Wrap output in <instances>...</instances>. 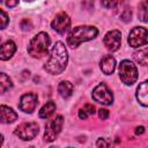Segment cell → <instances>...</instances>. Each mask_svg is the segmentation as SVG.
I'll use <instances>...</instances> for the list:
<instances>
[{"label": "cell", "mask_w": 148, "mask_h": 148, "mask_svg": "<svg viewBox=\"0 0 148 148\" xmlns=\"http://www.w3.org/2000/svg\"><path fill=\"white\" fill-rule=\"evenodd\" d=\"M9 23V17L8 15L2 10L0 9V29H5Z\"/></svg>", "instance_id": "cell-22"}, {"label": "cell", "mask_w": 148, "mask_h": 148, "mask_svg": "<svg viewBox=\"0 0 148 148\" xmlns=\"http://www.w3.org/2000/svg\"><path fill=\"white\" fill-rule=\"evenodd\" d=\"M51 25H52V28L58 34L62 35V34H65L68 30V28L71 25V18H69V16L66 13L61 12V13H59V14L56 15V17L53 18Z\"/></svg>", "instance_id": "cell-10"}, {"label": "cell", "mask_w": 148, "mask_h": 148, "mask_svg": "<svg viewBox=\"0 0 148 148\" xmlns=\"http://www.w3.org/2000/svg\"><path fill=\"white\" fill-rule=\"evenodd\" d=\"M36 105H37V95L34 92H28L21 97L18 108L21 111L25 113H31L35 110Z\"/></svg>", "instance_id": "cell-11"}, {"label": "cell", "mask_w": 148, "mask_h": 148, "mask_svg": "<svg viewBox=\"0 0 148 148\" xmlns=\"http://www.w3.org/2000/svg\"><path fill=\"white\" fill-rule=\"evenodd\" d=\"M18 5V0H6V6L9 8H13Z\"/></svg>", "instance_id": "cell-27"}, {"label": "cell", "mask_w": 148, "mask_h": 148, "mask_svg": "<svg viewBox=\"0 0 148 148\" xmlns=\"http://www.w3.org/2000/svg\"><path fill=\"white\" fill-rule=\"evenodd\" d=\"M92 99L97 103L110 105L113 102V95L110 91V89L106 87L105 83H99L94 90H92Z\"/></svg>", "instance_id": "cell-8"}, {"label": "cell", "mask_w": 148, "mask_h": 148, "mask_svg": "<svg viewBox=\"0 0 148 148\" xmlns=\"http://www.w3.org/2000/svg\"><path fill=\"white\" fill-rule=\"evenodd\" d=\"M98 117H99L102 120H105V119L109 117V111L105 110V109H99V110H98Z\"/></svg>", "instance_id": "cell-26"}, {"label": "cell", "mask_w": 148, "mask_h": 148, "mask_svg": "<svg viewBox=\"0 0 148 148\" xmlns=\"http://www.w3.org/2000/svg\"><path fill=\"white\" fill-rule=\"evenodd\" d=\"M74 90L73 84L69 81H61L58 86V92L62 98H68L72 96Z\"/></svg>", "instance_id": "cell-16"}, {"label": "cell", "mask_w": 148, "mask_h": 148, "mask_svg": "<svg viewBox=\"0 0 148 148\" xmlns=\"http://www.w3.org/2000/svg\"><path fill=\"white\" fill-rule=\"evenodd\" d=\"M17 119V113L7 105H0V123L12 124Z\"/></svg>", "instance_id": "cell-12"}, {"label": "cell", "mask_w": 148, "mask_h": 148, "mask_svg": "<svg viewBox=\"0 0 148 148\" xmlns=\"http://www.w3.org/2000/svg\"><path fill=\"white\" fill-rule=\"evenodd\" d=\"M39 132V126L37 123L35 121H29V123H22L21 125H18L15 131L14 134L16 136H18L21 140L28 141V140H32Z\"/></svg>", "instance_id": "cell-5"}, {"label": "cell", "mask_w": 148, "mask_h": 148, "mask_svg": "<svg viewBox=\"0 0 148 148\" xmlns=\"http://www.w3.org/2000/svg\"><path fill=\"white\" fill-rule=\"evenodd\" d=\"M1 1H2V0H0V2H1Z\"/></svg>", "instance_id": "cell-33"}, {"label": "cell", "mask_w": 148, "mask_h": 148, "mask_svg": "<svg viewBox=\"0 0 148 148\" xmlns=\"http://www.w3.org/2000/svg\"><path fill=\"white\" fill-rule=\"evenodd\" d=\"M116 68V59L112 56H105L101 60V69L105 75H110L113 73Z\"/></svg>", "instance_id": "cell-14"}, {"label": "cell", "mask_w": 148, "mask_h": 148, "mask_svg": "<svg viewBox=\"0 0 148 148\" xmlns=\"http://www.w3.org/2000/svg\"><path fill=\"white\" fill-rule=\"evenodd\" d=\"M119 77L123 81V83L132 86L138 80L136 66L130 60H123L119 65Z\"/></svg>", "instance_id": "cell-4"}, {"label": "cell", "mask_w": 148, "mask_h": 148, "mask_svg": "<svg viewBox=\"0 0 148 148\" xmlns=\"http://www.w3.org/2000/svg\"><path fill=\"white\" fill-rule=\"evenodd\" d=\"M64 124V118L62 116H57L52 120H49L46 126H45V133H44V140L47 142H52L57 139L59 135L61 127Z\"/></svg>", "instance_id": "cell-6"}, {"label": "cell", "mask_w": 148, "mask_h": 148, "mask_svg": "<svg viewBox=\"0 0 148 148\" xmlns=\"http://www.w3.org/2000/svg\"><path fill=\"white\" fill-rule=\"evenodd\" d=\"M98 34L97 28L91 27V25H79L75 27L71 30L68 37H67V43L71 47H76L81 43L94 39Z\"/></svg>", "instance_id": "cell-2"}, {"label": "cell", "mask_w": 148, "mask_h": 148, "mask_svg": "<svg viewBox=\"0 0 148 148\" xmlns=\"http://www.w3.org/2000/svg\"><path fill=\"white\" fill-rule=\"evenodd\" d=\"M20 27L22 28V30H31L32 29V23L30 20L28 18H23L20 23Z\"/></svg>", "instance_id": "cell-23"}, {"label": "cell", "mask_w": 148, "mask_h": 148, "mask_svg": "<svg viewBox=\"0 0 148 148\" xmlns=\"http://www.w3.org/2000/svg\"><path fill=\"white\" fill-rule=\"evenodd\" d=\"M25 1H29V2H31V1H34V0H25Z\"/></svg>", "instance_id": "cell-31"}, {"label": "cell", "mask_w": 148, "mask_h": 148, "mask_svg": "<svg viewBox=\"0 0 148 148\" xmlns=\"http://www.w3.org/2000/svg\"><path fill=\"white\" fill-rule=\"evenodd\" d=\"M101 3L104 8H113L118 3V0H101Z\"/></svg>", "instance_id": "cell-24"}, {"label": "cell", "mask_w": 148, "mask_h": 148, "mask_svg": "<svg viewBox=\"0 0 148 148\" xmlns=\"http://www.w3.org/2000/svg\"><path fill=\"white\" fill-rule=\"evenodd\" d=\"M95 113V106L92 104H86L83 108L80 109L79 111V117L81 119H87L88 117L92 116Z\"/></svg>", "instance_id": "cell-20"}, {"label": "cell", "mask_w": 148, "mask_h": 148, "mask_svg": "<svg viewBox=\"0 0 148 148\" xmlns=\"http://www.w3.org/2000/svg\"><path fill=\"white\" fill-rule=\"evenodd\" d=\"M68 54L65 45L61 42H57L50 53V57L44 66L45 71L53 75H59L62 73L67 66Z\"/></svg>", "instance_id": "cell-1"}, {"label": "cell", "mask_w": 148, "mask_h": 148, "mask_svg": "<svg viewBox=\"0 0 148 148\" xmlns=\"http://www.w3.org/2000/svg\"><path fill=\"white\" fill-rule=\"evenodd\" d=\"M0 40H1V37H0Z\"/></svg>", "instance_id": "cell-32"}, {"label": "cell", "mask_w": 148, "mask_h": 148, "mask_svg": "<svg viewBox=\"0 0 148 148\" xmlns=\"http://www.w3.org/2000/svg\"><path fill=\"white\" fill-rule=\"evenodd\" d=\"M2 142H3V135H2V134H0V146L2 145Z\"/></svg>", "instance_id": "cell-30"}, {"label": "cell", "mask_w": 148, "mask_h": 148, "mask_svg": "<svg viewBox=\"0 0 148 148\" xmlns=\"http://www.w3.org/2000/svg\"><path fill=\"white\" fill-rule=\"evenodd\" d=\"M56 111V104H54V102H52V101H49V102H46L43 106H42V109L39 110V118H42V119H47L49 117H51L52 114H53V112Z\"/></svg>", "instance_id": "cell-17"}, {"label": "cell", "mask_w": 148, "mask_h": 148, "mask_svg": "<svg viewBox=\"0 0 148 148\" xmlns=\"http://www.w3.org/2000/svg\"><path fill=\"white\" fill-rule=\"evenodd\" d=\"M50 46V37L46 32L37 34L28 45V53L34 58H40L47 53Z\"/></svg>", "instance_id": "cell-3"}, {"label": "cell", "mask_w": 148, "mask_h": 148, "mask_svg": "<svg viewBox=\"0 0 148 148\" xmlns=\"http://www.w3.org/2000/svg\"><path fill=\"white\" fill-rule=\"evenodd\" d=\"M142 133H145V127H143V126H139V127L135 128V134L140 135V134H142Z\"/></svg>", "instance_id": "cell-29"}, {"label": "cell", "mask_w": 148, "mask_h": 148, "mask_svg": "<svg viewBox=\"0 0 148 148\" xmlns=\"http://www.w3.org/2000/svg\"><path fill=\"white\" fill-rule=\"evenodd\" d=\"M96 146H97V147H109V146H110V142H106L104 139H99V140L97 141Z\"/></svg>", "instance_id": "cell-28"}, {"label": "cell", "mask_w": 148, "mask_h": 148, "mask_svg": "<svg viewBox=\"0 0 148 148\" xmlns=\"http://www.w3.org/2000/svg\"><path fill=\"white\" fill-rule=\"evenodd\" d=\"M136 98L139 103L142 106L148 105V88H147V81H143L142 83L139 84L136 89Z\"/></svg>", "instance_id": "cell-15"}, {"label": "cell", "mask_w": 148, "mask_h": 148, "mask_svg": "<svg viewBox=\"0 0 148 148\" xmlns=\"http://www.w3.org/2000/svg\"><path fill=\"white\" fill-rule=\"evenodd\" d=\"M121 20L123 21H125V22H128V21H131V17H132V12H131V9L130 8H126V9H124V12L121 13Z\"/></svg>", "instance_id": "cell-25"}, {"label": "cell", "mask_w": 148, "mask_h": 148, "mask_svg": "<svg viewBox=\"0 0 148 148\" xmlns=\"http://www.w3.org/2000/svg\"><path fill=\"white\" fill-rule=\"evenodd\" d=\"M147 1L143 0L139 3V18L142 21V22H147Z\"/></svg>", "instance_id": "cell-21"}, {"label": "cell", "mask_w": 148, "mask_h": 148, "mask_svg": "<svg viewBox=\"0 0 148 148\" xmlns=\"http://www.w3.org/2000/svg\"><path fill=\"white\" fill-rule=\"evenodd\" d=\"M133 58H134V60L138 64H140L142 66H146L147 62H148V51H147V47H143V49L134 52L133 53Z\"/></svg>", "instance_id": "cell-18"}, {"label": "cell", "mask_w": 148, "mask_h": 148, "mask_svg": "<svg viewBox=\"0 0 148 148\" xmlns=\"http://www.w3.org/2000/svg\"><path fill=\"white\" fill-rule=\"evenodd\" d=\"M103 43H104L105 47L109 51H111V52L117 51L120 47V43H121V34H120V31L119 30H111V31H109L104 36Z\"/></svg>", "instance_id": "cell-9"}, {"label": "cell", "mask_w": 148, "mask_h": 148, "mask_svg": "<svg viewBox=\"0 0 148 148\" xmlns=\"http://www.w3.org/2000/svg\"><path fill=\"white\" fill-rule=\"evenodd\" d=\"M16 51V44L13 40H7L0 46V60H8Z\"/></svg>", "instance_id": "cell-13"}, {"label": "cell", "mask_w": 148, "mask_h": 148, "mask_svg": "<svg viewBox=\"0 0 148 148\" xmlns=\"http://www.w3.org/2000/svg\"><path fill=\"white\" fill-rule=\"evenodd\" d=\"M12 87H13V82L10 77L5 73H0V94L8 91Z\"/></svg>", "instance_id": "cell-19"}, {"label": "cell", "mask_w": 148, "mask_h": 148, "mask_svg": "<svg viewBox=\"0 0 148 148\" xmlns=\"http://www.w3.org/2000/svg\"><path fill=\"white\" fill-rule=\"evenodd\" d=\"M147 29L143 27H135L130 31L128 44L132 47H140L147 44Z\"/></svg>", "instance_id": "cell-7"}]
</instances>
